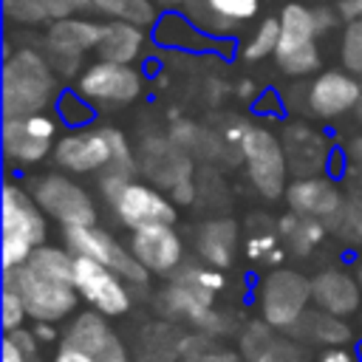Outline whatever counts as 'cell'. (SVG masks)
<instances>
[{"mask_svg":"<svg viewBox=\"0 0 362 362\" xmlns=\"http://www.w3.org/2000/svg\"><path fill=\"white\" fill-rule=\"evenodd\" d=\"M167 195L173 198V204L187 206V204H192V201H195V181H192V178H184V181H178Z\"/></svg>","mask_w":362,"mask_h":362,"instance_id":"cell-47","label":"cell"},{"mask_svg":"<svg viewBox=\"0 0 362 362\" xmlns=\"http://www.w3.org/2000/svg\"><path fill=\"white\" fill-rule=\"evenodd\" d=\"M57 107H59L62 122H68L71 127H82V124H88L93 119V102H88L79 90L59 93L57 96Z\"/></svg>","mask_w":362,"mask_h":362,"instance_id":"cell-38","label":"cell"},{"mask_svg":"<svg viewBox=\"0 0 362 362\" xmlns=\"http://www.w3.org/2000/svg\"><path fill=\"white\" fill-rule=\"evenodd\" d=\"M325 221L320 218H308V215H300V212H288L277 221V235L283 238V243L297 252V255H308L322 238H325Z\"/></svg>","mask_w":362,"mask_h":362,"instance_id":"cell-29","label":"cell"},{"mask_svg":"<svg viewBox=\"0 0 362 362\" xmlns=\"http://www.w3.org/2000/svg\"><path fill=\"white\" fill-rule=\"evenodd\" d=\"M311 300L339 317H348L359 308L362 303V286L359 280H354L348 272L339 269H325L311 280Z\"/></svg>","mask_w":362,"mask_h":362,"instance_id":"cell-21","label":"cell"},{"mask_svg":"<svg viewBox=\"0 0 362 362\" xmlns=\"http://www.w3.org/2000/svg\"><path fill=\"white\" fill-rule=\"evenodd\" d=\"M57 71L45 51L17 48L3 62V116H28L57 99Z\"/></svg>","mask_w":362,"mask_h":362,"instance_id":"cell-1","label":"cell"},{"mask_svg":"<svg viewBox=\"0 0 362 362\" xmlns=\"http://www.w3.org/2000/svg\"><path fill=\"white\" fill-rule=\"evenodd\" d=\"M144 25L127 20H107L102 23V37L96 42V57L113 62H136L144 51Z\"/></svg>","mask_w":362,"mask_h":362,"instance_id":"cell-23","label":"cell"},{"mask_svg":"<svg viewBox=\"0 0 362 362\" xmlns=\"http://www.w3.org/2000/svg\"><path fill=\"white\" fill-rule=\"evenodd\" d=\"M274 342V337H272V325L263 320V322H252L246 331H243V337H240V351H243V356L249 359V362H257L266 351H269V345Z\"/></svg>","mask_w":362,"mask_h":362,"instance_id":"cell-40","label":"cell"},{"mask_svg":"<svg viewBox=\"0 0 362 362\" xmlns=\"http://www.w3.org/2000/svg\"><path fill=\"white\" fill-rule=\"evenodd\" d=\"M181 362H240L235 351L218 348L209 334H195L184 339V356Z\"/></svg>","mask_w":362,"mask_h":362,"instance_id":"cell-35","label":"cell"},{"mask_svg":"<svg viewBox=\"0 0 362 362\" xmlns=\"http://www.w3.org/2000/svg\"><path fill=\"white\" fill-rule=\"evenodd\" d=\"M3 11H6V20L17 25H37L48 20L40 0H3Z\"/></svg>","mask_w":362,"mask_h":362,"instance_id":"cell-42","label":"cell"},{"mask_svg":"<svg viewBox=\"0 0 362 362\" xmlns=\"http://www.w3.org/2000/svg\"><path fill=\"white\" fill-rule=\"evenodd\" d=\"M62 240L68 243V249L74 255H85L93 257L105 266H110L116 274H122L130 283H147L150 269L130 252L124 249L110 232L93 226V223H74V226H62Z\"/></svg>","mask_w":362,"mask_h":362,"instance_id":"cell-6","label":"cell"},{"mask_svg":"<svg viewBox=\"0 0 362 362\" xmlns=\"http://www.w3.org/2000/svg\"><path fill=\"white\" fill-rule=\"evenodd\" d=\"M184 339L173 322H150L139 337L136 362H181Z\"/></svg>","mask_w":362,"mask_h":362,"instance_id":"cell-27","label":"cell"},{"mask_svg":"<svg viewBox=\"0 0 362 362\" xmlns=\"http://www.w3.org/2000/svg\"><path fill=\"white\" fill-rule=\"evenodd\" d=\"M34 334L40 337V342H51V339L57 337V331H54V328H51V322H45V320H37Z\"/></svg>","mask_w":362,"mask_h":362,"instance_id":"cell-54","label":"cell"},{"mask_svg":"<svg viewBox=\"0 0 362 362\" xmlns=\"http://www.w3.org/2000/svg\"><path fill=\"white\" fill-rule=\"evenodd\" d=\"M297 337L311 339V342H322V345H345L351 339V328L339 314H331L325 308H305V314L297 320V325L291 328Z\"/></svg>","mask_w":362,"mask_h":362,"instance_id":"cell-28","label":"cell"},{"mask_svg":"<svg viewBox=\"0 0 362 362\" xmlns=\"http://www.w3.org/2000/svg\"><path fill=\"white\" fill-rule=\"evenodd\" d=\"M45 243V215L34 195L17 184L3 187V269L20 266Z\"/></svg>","mask_w":362,"mask_h":362,"instance_id":"cell-2","label":"cell"},{"mask_svg":"<svg viewBox=\"0 0 362 362\" xmlns=\"http://www.w3.org/2000/svg\"><path fill=\"white\" fill-rule=\"evenodd\" d=\"M283 147L288 156V167H294V173H300V175H317L325 167L328 153H331L322 133H317L314 127H308L303 122H294L286 127Z\"/></svg>","mask_w":362,"mask_h":362,"instance_id":"cell-22","label":"cell"},{"mask_svg":"<svg viewBox=\"0 0 362 362\" xmlns=\"http://www.w3.org/2000/svg\"><path fill=\"white\" fill-rule=\"evenodd\" d=\"M277 17H280V42H277V54L274 57L317 42L320 25H317V14H314L311 6H305V3H286Z\"/></svg>","mask_w":362,"mask_h":362,"instance_id":"cell-24","label":"cell"},{"mask_svg":"<svg viewBox=\"0 0 362 362\" xmlns=\"http://www.w3.org/2000/svg\"><path fill=\"white\" fill-rule=\"evenodd\" d=\"M158 308L170 320H175V317L189 320L195 328H201L209 337H218V334L229 331L226 314L215 311V294L206 291V288H198L192 283H184V280H173L158 294Z\"/></svg>","mask_w":362,"mask_h":362,"instance_id":"cell-9","label":"cell"},{"mask_svg":"<svg viewBox=\"0 0 362 362\" xmlns=\"http://www.w3.org/2000/svg\"><path fill=\"white\" fill-rule=\"evenodd\" d=\"M175 280H184V283H192V286H198V288H206V291H212V294H218L223 286H226V277H223V272L221 269H215V266H184L178 274H175Z\"/></svg>","mask_w":362,"mask_h":362,"instance_id":"cell-41","label":"cell"},{"mask_svg":"<svg viewBox=\"0 0 362 362\" xmlns=\"http://www.w3.org/2000/svg\"><path fill=\"white\" fill-rule=\"evenodd\" d=\"M195 249L201 255L204 263L215 266V269H226L235 260V249H238V223L229 218H218L209 221L198 229L195 238Z\"/></svg>","mask_w":362,"mask_h":362,"instance_id":"cell-25","label":"cell"},{"mask_svg":"<svg viewBox=\"0 0 362 362\" xmlns=\"http://www.w3.org/2000/svg\"><path fill=\"white\" fill-rule=\"evenodd\" d=\"M34 198L42 206V212L51 215L54 221H59L62 226L93 223L96 221V206H93L90 195L79 184L65 178V175H42V178H37Z\"/></svg>","mask_w":362,"mask_h":362,"instance_id":"cell-12","label":"cell"},{"mask_svg":"<svg viewBox=\"0 0 362 362\" xmlns=\"http://www.w3.org/2000/svg\"><path fill=\"white\" fill-rule=\"evenodd\" d=\"M34 272L51 277V280H59V283H71L74 286V263H76V255L68 249H59V246H45L40 243L31 257L25 260Z\"/></svg>","mask_w":362,"mask_h":362,"instance_id":"cell-32","label":"cell"},{"mask_svg":"<svg viewBox=\"0 0 362 362\" xmlns=\"http://www.w3.org/2000/svg\"><path fill=\"white\" fill-rule=\"evenodd\" d=\"M356 116H359V122H362V99H359V105H356Z\"/></svg>","mask_w":362,"mask_h":362,"instance_id":"cell-58","label":"cell"},{"mask_svg":"<svg viewBox=\"0 0 362 362\" xmlns=\"http://www.w3.org/2000/svg\"><path fill=\"white\" fill-rule=\"evenodd\" d=\"M303 359H305V354L300 345H294L288 339H274L257 362H303Z\"/></svg>","mask_w":362,"mask_h":362,"instance_id":"cell-44","label":"cell"},{"mask_svg":"<svg viewBox=\"0 0 362 362\" xmlns=\"http://www.w3.org/2000/svg\"><path fill=\"white\" fill-rule=\"evenodd\" d=\"M65 345H71L99 362H130L122 337L107 325L102 311L79 314L65 331Z\"/></svg>","mask_w":362,"mask_h":362,"instance_id":"cell-17","label":"cell"},{"mask_svg":"<svg viewBox=\"0 0 362 362\" xmlns=\"http://www.w3.org/2000/svg\"><path fill=\"white\" fill-rule=\"evenodd\" d=\"M102 37V23L88 17H59L51 20L42 34V51L51 59L54 71L59 76H74L82 71V59L88 51H96V42Z\"/></svg>","mask_w":362,"mask_h":362,"instance_id":"cell-5","label":"cell"},{"mask_svg":"<svg viewBox=\"0 0 362 362\" xmlns=\"http://www.w3.org/2000/svg\"><path fill=\"white\" fill-rule=\"evenodd\" d=\"M119 221L130 229L147 226V223H173L175 221V204L170 195H164L156 187H147L141 181H127L122 192L110 201Z\"/></svg>","mask_w":362,"mask_h":362,"instance_id":"cell-15","label":"cell"},{"mask_svg":"<svg viewBox=\"0 0 362 362\" xmlns=\"http://www.w3.org/2000/svg\"><path fill=\"white\" fill-rule=\"evenodd\" d=\"M54 362H99V359H93V356H88V354H82V351H76V348L62 342V348L57 351Z\"/></svg>","mask_w":362,"mask_h":362,"instance_id":"cell-49","label":"cell"},{"mask_svg":"<svg viewBox=\"0 0 362 362\" xmlns=\"http://www.w3.org/2000/svg\"><path fill=\"white\" fill-rule=\"evenodd\" d=\"M243 164H246V173H249V181L255 184V189L263 195V198H280L286 195V175H288V156H286V147L283 141L266 130V127H257V124H249L243 139H240V147H238Z\"/></svg>","mask_w":362,"mask_h":362,"instance_id":"cell-4","label":"cell"},{"mask_svg":"<svg viewBox=\"0 0 362 362\" xmlns=\"http://www.w3.org/2000/svg\"><path fill=\"white\" fill-rule=\"evenodd\" d=\"M286 201L294 212L308 215V218H320L328 223L339 212L345 192L325 175H303L300 181L286 187Z\"/></svg>","mask_w":362,"mask_h":362,"instance_id":"cell-20","label":"cell"},{"mask_svg":"<svg viewBox=\"0 0 362 362\" xmlns=\"http://www.w3.org/2000/svg\"><path fill=\"white\" fill-rule=\"evenodd\" d=\"M130 252L156 274H170L184 260V243L173 223H147L133 229Z\"/></svg>","mask_w":362,"mask_h":362,"instance_id":"cell-18","label":"cell"},{"mask_svg":"<svg viewBox=\"0 0 362 362\" xmlns=\"http://www.w3.org/2000/svg\"><path fill=\"white\" fill-rule=\"evenodd\" d=\"M90 8L107 20H127L144 28L158 20V6L153 0H90Z\"/></svg>","mask_w":362,"mask_h":362,"instance_id":"cell-31","label":"cell"},{"mask_svg":"<svg viewBox=\"0 0 362 362\" xmlns=\"http://www.w3.org/2000/svg\"><path fill=\"white\" fill-rule=\"evenodd\" d=\"M3 286L20 294L31 320L59 322L62 317H68L76 308V286L51 280L45 274L34 272L28 263L6 269L3 272Z\"/></svg>","mask_w":362,"mask_h":362,"instance_id":"cell-3","label":"cell"},{"mask_svg":"<svg viewBox=\"0 0 362 362\" xmlns=\"http://www.w3.org/2000/svg\"><path fill=\"white\" fill-rule=\"evenodd\" d=\"M356 280H359V286H362V260L356 263Z\"/></svg>","mask_w":362,"mask_h":362,"instance_id":"cell-57","label":"cell"},{"mask_svg":"<svg viewBox=\"0 0 362 362\" xmlns=\"http://www.w3.org/2000/svg\"><path fill=\"white\" fill-rule=\"evenodd\" d=\"M362 99V82L351 71H322L305 88V107L320 119H337L356 110Z\"/></svg>","mask_w":362,"mask_h":362,"instance_id":"cell-14","label":"cell"},{"mask_svg":"<svg viewBox=\"0 0 362 362\" xmlns=\"http://www.w3.org/2000/svg\"><path fill=\"white\" fill-rule=\"evenodd\" d=\"M76 90L93 105H130L141 96L144 76L133 68V62H113L99 57L79 71Z\"/></svg>","mask_w":362,"mask_h":362,"instance_id":"cell-7","label":"cell"},{"mask_svg":"<svg viewBox=\"0 0 362 362\" xmlns=\"http://www.w3.org/2000/svg\"><path fill=\"white\" fill-rule=\"evenodd\" d=\"M252 90H255V85H252V82H243V85H240V93H243V96H246V93L252 96Z\"/></svg>","mask_w":362,"mask_h":362,"instance_id":"cell-56","label":"cell"},{"mask_svg":"<svg viewBox=\"0 0 362 362\" xmlns=\"http://www.w3.org/2000/svg\"><path fill=\"white\" fill-rule=\"evenodd\" d=\"M57 119L45 110L28 116H3V150L14 164H37L54 147Z\"/></svg>","mask_w":362,"mask_h":362,"instance_id":"cell-10","label":"cell"},{"mask_svg":"<svg viewBox=\"0 0 362 362\" xmlns=\"http://www.w3.org/2000/svg\"><path fill=\"white\" fill-rule=\"evenodd\" d=\"M246 255L252 260H260V263H269V266H274V263H280L286 257V252L280 249L274 232H252L246 238Z\"/></svg>","mask_w":362,"mask_h":362,"instance_id":"cell-39","label":"cell"},{"mask_svg":"<svg viewBox=\"0 0 362 362\" xmlns=\"http://www.w3.org/2000/svg\"><path fill=\"white\" fill-rule=\"evenodd\" d=\"M6 337L20 348V354L25 356V362H42V356H40V337L34 331L14 328V331H6Z\"/></svg>","mask_w":362,"mask_h":362,"instance_id":"cell-45","label":"cell"},{"mask_svg":"<svg viewBox=\"0 0 362 362\" xmlns=\"http://www.w3.org/2000/svg\"><path fill=\"white\" fill-rule=\"evenodd\" d=\"M25 317H28V311H25V303L20 300V294L3 286V328L6 331L23 328V320Z\"/></svg>","mask_w":362,"mask_h":362,"instance_id":"cell-43","label":"cell"},{"mask_svg":"<svg viewBox=\"0 0 362 362\" xmlns=\"http://www.w3.org/2000/svg\"><path fill=\"white\" fill-rule=\"evenodd\" d=\"M158 8H184L189 0H153Z\"/></svg>","mask_w":362,"mask_h":362,"instance_id":"cell-55","label":"cell"},{"mask_svg":"<svg viewBox=\"0 0 362 362\" xmlns=\"http://www.w3.org/2000/svg\"><path fill=\"white\" fill-rule=\"evenodd\" d=\"M170 136H173L184 150H189L195 158H218L221 150L229 144L223 136H215V133L204 130V127L195 124V122H175L173 130H170Z\"/></svg>","mask_w":362,"mask_h":362,"instance_id":"cell-30","label":"cell"},{"mask_svg":"<svg viewBox=\"0 0 362 362\" xmlns=\"http://www.w3.org/2000/svg\"><path fill=\"white\" fill-rule=\"evenodd\" d=\"M337 11H339V17H342V20H354V17H362V0H342Z\"/></svg>","mask_w":362,"mask_h":362,"instance_id":"cell-51","label":"cell"},{"mask_svg":"<svg viewBox=\"0 0 362 362\" xmlns=\"http://www.w3.org/2000/svg\"><path fill=\"white\" fill-rule=\"evenodd\" d=\"M339 59L345 71L362 76V17L345 20V28L339 37Z\"/></svg>","mask_w":362,"mask_h":362,"instance_id":"cell-36","label":"cell"},{"mask_svg":"<svg viewBox=\"0 0 362 362\" xmlns=\"http://www.w3.org/2000/svg\"><path fill=\"white\" fill-rule=\"evenodd\" d=\"M122 280L124 277L116 274L110 266H105L93 257H85V255H76L74 286L96 311H102L107 317H119L130 308V291L124 288Z\"/></svg>","mask_w":362,"mask_h":362,"instance_id":"cell-11","label":"cell"},{"mask_svg":"<svg viewBox=\"0 0 362 362\" xmlns=\"http://www.w3.org/2000/svg\"><path fill=\"white\" fill-rule=\"evenodd\" d=\"M328 226H331L345 243L359 246V243H362V198L345 195L339 212L328 221Z\"/></svg>","mask_w":362,"mask_h":362,"instance_id":"cell-34","label":"cell"},{"mask_svg":"<svg viewBox=\"0 0 362 362\" xmlns=\"http://www.w3.org/2000/svg\"><path fill=\"white\" fill-rule=\"evenodd\" d=\"M3 362H25V356L20 354V348L8 337L3 339Z\"/></svg>","mask_w":362,"mask_h":362,"instance_id":"cell-53","label":"cell"},{"mask_svg":"<svg viewBox=\"0 0 362 362\" xmlns=\"http://www.w3.org/2000/svg\"><path fill=\"white\" fill-rule=\"evenodd\" d=\"M277 42H280V17H263L252 31V37L243 40L238 54L243 62H260L277 54Z\"/></svg>","mask_w":362,"mask_h":362,"instance_id":"cell-33","label":"cell"},{"mask_svg":"<svg viewBox=\"0 0 362 362\" xmlns=\"http://www.w3.org/2000/svg\"><path fill=\"white\" fill-rule=\"evenodd\" d=\"M320 362H354V354L345 351L342 345H328V348L320 354Z\"/></svg>","mask_w":362,"mask_h":362,"instance_id":"cell-50","label":"cell"},{"mask_svg":"<svg viewBox=\"0 0 362 362\" xmlns=\"http://www.w3.org/2000/svg\"><path fill=\"white\" fill-rule=\"evenodd\" d=\"M260 317L272 328H294L311 300V280L291 269H272L257 291Z\"/></svg>","mask_w":362,"mask_h":362,"instance_id":"cell-8","label":"cell"},{"mask_svg":"<svg viewBox=\"0 0 362 362\" xmlns=\"http://www.w3.org/2000/svg\"><path fill=\"white\" fill-rule=\"evenodd\" d=\"M345 156H348V164H362V136H354L348 141Z\"/></svg>","mask_w":362,"mask_h":362,"instance_id":"cell-52","label":"cell"},{"mask_svg":"<svg viewBox=\"0 0 362 362\" xmlns=\"http://www.w3.org/2000/svg\"><path fill=\"white\" fill-rule=\"evenodd\" d=\"M139 170L161 189H173L178 181L192 178V153L173 136H147L139 144Z\"/></svg>","mask_w":362,"mask_h":362,"instance_id":"cell-13","label":"cell"},{"mask_svg":"<svg viewBox=\"0 0 362 362\" xmlns=\"http://www.w3.org/2000/svg\"><path fill=\"white\" fill-rule=\"evenodd\" d=\"M181 11H187L209 37H226L257 17L260 0H189Z\"/></svg>","mask_w":362,"mask_h":362,"instance_id":"cell-19","label":"cell"},{"mask_svg":"<svg viewBox=\"0 0 362 362\" xmlns=\"http://www.w3.org/2000/svg\"><path fill=\"white\" fill-rule=\"evenodd\" d=\"M277 59V68L286 74V76H308L320 68V48L317 42L305 45V48H297V51H288V54H280L274 57Z\"/></svg>","mask_w":362,"mask_h":362,"instance_id":"cell-37","label":"cell"},{"mask_svg":"<svg viewBox=\"0 0 362 362\" xmlns=\"http://www.w3.org/2000/svg\"><path fill=\"white\" fill-rule=\"evenodd\" d=\"M345 195L362 198V164H351L345 173Z\"/></svg>","mask_w":362,"mask_h":362,"instance_id":"cell-48","label":"cell"},{"mask_svg":"<svg viewBox=\"0 0 362 362\" xmlns=\"http://www.w3.org/2000/svg\"><path fill=\"white\" fill-rule=\"evenodd\" d=\"M113 144H110V130L96 127V130H74L62 136L54 144V158L62 170L68 173H96L110 164Z\"/></svg>","mask_w":362,"mask_h":362,"instance_id":"cell-16","label":"cell"},{"mask_svg":"<svg viewBox=\"0 0 362 362\" xmlns=\"http://www.w3.org/2000/svg\"><path fill=\"white\" fill-rule=\"evenodd\" d=\"M153 37L156 42L167 45V48H184V51H198L206 45V31L181 8H167L164 14H158L156 25H153Z\"/></svg>","mask_w":362,"mask_h":362,"instance_id":"cell-26","label":"cell"},{"mask_svg":"<svg viewBox=\"0 0 362 362\" xmlns=\"http://www.w3.org/2000/svg\"><path fill=\"white\" fill-rule=\"evenodd\" d=\"M40 6L48 20H59V17H74L90 8V0H40Z\"/></svg>","mask_w":362,"mask_h":362,"instance_id":"cell-46","label":"cell"}]
</instances>
